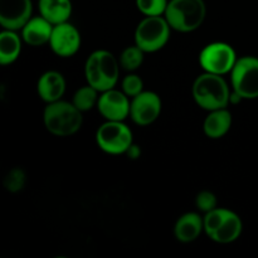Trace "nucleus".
Segmentation results:
<instances>
[{"label": "nucleus", "instance_id": "obj_17", "mask_svg": "<svg viewBox=\"0 0 258 258\" xmlns=\"http://www.w3.org/2000/svg\"><path fill=\"white\" fill-rule=\"evenodd\" d=\"M242 231H243L242 219L239 218L238 214L228 209L223 222L217 228V231L212 234L211 239L216 243L228 244L237 241L242 234Z\"/></svg>", "mask_w": 258, "mask_h": 258}, {"label": "nucleus", "instance_id": "obj_25", "mask_svg": "<svg viewBox=\"0 0 258 258\" xmlns=\"http://www.w3.org/2000/svg\"><path fill=\"white\" fill-rule=\"evenodd\" d=\"M196 206L199 212L202 213H208V212L213 211L217 208V197L216 194L212 193L209 190H202L197 194L196 198Z\"/></svg>", "mask_w": 258, "mask_h": 258}, {"label": "nucleus", "instance_id": "obj_20", "mask_svg": "<svg viewBox=\"0 0 258 258\" xmlns=\"http://www.w3.org/2000/svg\"><path fill=\"white\" fill-rule=\"evenodd\" d=\"M100 93L101 92H98L95 87L87 83L86 86H82L76 91L72 97V103L80 111L87 112V111L92 110L93 107H97Z\"/></svg>", "mask_w": 258, "mask_h": 258}, {"label": "nucleus", "instance_id": "obj_23", "mask_svg": "<svg viewBox=\"0 0 258 258\" xmlns=\"http://www.w3.org/2000/svg\"><path fill=\"white\" fill-rule=\"evenodd\" d=\"M121 91L130 98L140 95L144 91V81L136 73L130 72L121 81Z\"/></svg>", "mask_w": 258, "mask_h": 258}, {"label": "nucleus", "instance_id": "obj_8", "mask_svg": "<svg viewBox=\"0 0 258 258\" xmlns=\"http://www.w3.org/2000/svg\"><path fill=\"white\" fill-rule=\"evenodd\" d=\"M231 75L232 90L243 100L258 98V58L244 55L238 58Z\"/></svg>", "mask_w": 258, "mask_h": 258}, {"label": "nucleus", "instance_id": "obj_9", "mask_svg": "<svg viewBox=\"0 0 258 258\" xmlns=\"http://www.w3.org/2000/svg\"><path fill=\"white\" fill-rule=\"evenodd\" d=\"M163 108L161 98L153 91H143L131 98L130 118L139 126H149L159 118Z\"/></svg>", "mask_w": 258, "mask_h": 258}, {"label": "nucleus", "instance_id": "obj_1", "mask_svg": "<svg viewBox=\"0 0 258 258\" xmlns=\"http://www.w3.org/2000/svg\"><path fill=\"white\" fill-rule=\"evenodd\" d=\"M231 90L223 76L204 72L196 78L191 87L194 101L206 111L228 108L231 105Z\"/></svg>", "mask_w": 258, "mask_h": 258}, {"label": "nucleus", "instance_id": "obj_24", "mask_svg": "<svg viewBox=\"0 0 258 258\" xmlns=\"http://www.w3.org/2000/svg\"><path fill=\"white\" fill-rule=\"evenodd\" d=\"M25 180H27V176H25L24 170L20 168H14L8 171V174L5 175L4 188L10 193H18V191L23 190Z\"/></svg>", "mask_w": 258, "mask_h": 258}, {"label": "nucleus", "instance_id": "obj_5", "mask_svg": "<svg viewBox=\"0 0 258 258\" xmlns=\"http://www.w3.org/2000/svg\"><path fill=\"white\" fill-rule=\"evenodd\" d=\"M171 27L164 15L145 17L135 30V44L145 53L163 49L170 39Z\"/></svg>", "mask_w": 258, "mask_h": 258}, {"label": "nucleus", "instance_id": "obj_18", "mask_svg": "<svg viewBox=\"0 0 258 258\" xmlns=\"http://www.w3.org/2000/svg\"><path fill=\"white\" fill-rule=\"evenodd\" d=\"M38 9L43 18L57 25L70 20L73 7L71 0H39Z\"/></svg>", "mask_w": 258, "mask_h": 258}, {"label": "nucleus", "instance_id": "obj_21", "mask_svg": "<svg viewBox=\"0 0 258 258\" xmlns=\"http://www.w3.org/2000/svg\"><path fill=\"white\" fill-rule=\"evenodd\" d=\"M144 55H145V52L136 44H134L130 47H126L121 52L118 62H120L122 70L127 71V72H135L144 63Z\"/></svg>", "mask_w": 258, "mask_h": 258}, {"label": "nucleus", "instance_id": "obj_11", "mask_svg": "<svg viewBox=\"0 0 258 258\" xmlns=\"http://www.w3.org/2000/svg\"><path fill=\"white\" fill-rule=\"evenodd\" d=\"M131 98L121 90L111 88L100 93L97 110L105 120L125 121L130 117Z\"/></svg>", "mask_w": 258, "mask_h": 258}, {"label": "nucleus", "instance_id": "obj_4", "mask_svg": "<svg viewBox=\"0 0 258 258\" xmlns=\"http://www.w3.org/2000/svg\"><path fill=\"white\" fill-rule=\"evenodd\" d=\"M171 29L190 33L202 27L207 17L204 0H169L164 14Z\"/></svg>", "mask_w": 258, "mask_h": 258}, {"label": "nucleus", "instance_id": "obj_15", "mask_svg": "<svg viewBox=\"0 0 258 258\" xmlns=\"http://www.w3.org/2000/svg\"><path fill=\"white\" fill-rule=\"evenodd\" d=\"M204 232L203 217L196 212H189L179 217L174 226V236L181 243H191Z\"/></svg>", "mask_w": 258, "mask_h": 258}, {"label": "nucleus", "instance_id": "obj_16", "mask_svg": "<svg viewBox=\"0 0 258 258\" xmlns=\"http://www.w3.org/2000/svg\"><path fill=\"white\" fill-rule=\"evenodd\" d=\"M232 126V113L228 108L209 111L203 122V131L207 138L218 140L226 136Z\"/></svg>", "mask_w": 258, "mask_h": 258}, {"label": "nucleus", "instance_id": "obj_10", "mask_svg": "<svg viewBox=\"0 0 258 258\" xmlns=\"http://www.w3.org/2000/svg\"><path fill=\"white\" fill-rule=\"evenodd\" d=\"M82 38L77 28L70 22L60 23L53 27L49 47L54 54L62 58L73 57L80 50Z\"/></svg>", "mask_w": 258, "mask_h": 258}, {"label": "nucleus", "instance_id": "obj_19", "mask_svg": "<svg viewBox=\"0 0 258 258\" xmlns=\"http://www.w3.org/2000/svg\"><path fill=\"white\" fill-rule=\"evenodd\" d=\"M22 35L17 30L3 29L0 33V63L9 66L19 58L22 52Z\"/></svg>", "mask_w": 258, "mask_h": 258}, {"label": "nucleus", "instance_id": "obj_14", "mask_svg": "<svg viewBox=\"0 0 258 258\" xmlns=\"http://www.w3.org/2000/svg\"><path fill=\"white\" fill-rule=\"evenodd\" d=\"M54 25L48 22L42 15L32 17L27 22V24L20 29V35L23 42L27 43L30 47H40L49 43Z\"/></svg>", "mask_w": 258, "mask_h": 258}, {"label": "nucleus", "instance_id": "obj_26", "mask_svg": "<svg viewBox=\"0 0 258 258\" xmlns=\"http://www.w3.org/2000/svg\"><path fill=\"white\" fill-rule=\"evenodd\" d=\"M125 155H127V158L130 159V160H138V159L141 156L140 146L136 145V144L134 143L133 145L127 149V151L125 153Z\"/></svg>", "mask_w": 258, "mask_h": 258}, {"label": "nucleus", "instance_id": "obj_22", "mask_svg": "<svg viewBox=\"0 0 258 258\" xmlns=\"http://www.w3.org/2000/svg\"><path fill=\"white\" fill-rule=\"evenodd\" d=\"M135 4L145 17H160L165 14L169 0H135Z\"/></svg>", "mask_w": 258, "mask_h": 258}, {"label": "nucleus", "instance_id": "obj_3", "mask_svg": "<svg viewBox=\"0 0 258 258\" xmlns=\"http://www.w3.org/2000/svg\"><path fill=\"white\" fill-rule=\"evenodd\" d=\"M82 113L72 102L59 100L47 103L43 111V122L48 133L58 138H67L81 130L83 125Z\"/></svg>", "mask_w": 258, "mask_h": 258}, {"label": "nucleus", "instance_id": "obj_12", "mask_svg": "<svg viewBox=\"0 0 258 258\" xmlns=\"http://www.w3.org/2000/svg\"><path fill=\"white\" fill-rule=\"evenodd\" d=\"M32 0H0V24L3 29L20 30L32 18Z\"/></svg>", "mask_w": 258, "mask_h": 258}, {"label": "nucleus", "instance_id": "obj_7", "mask_svg": "<svg viewBox=\"0 0 258 258\" xmlns=\"http://www.w3.org/2000/svg\"><path fill=\"white\" fill-rule=\"evenodd\" d=\"M237 59L238 58L234 48L224 42L209 43L199 53V64L202 70L219 76L231 73Z\"/></svg>", "mask_w": 258, "mask_h": 258}, {"label": "nucleus", "instance_id": "obj_6", "mask_svg": "<svg viewBox=\"0 0 258 258\" xmlns=\"http://www.w3.org/2000/svg\"><path fill=\"white\" fill-rule=\"evenodd\" d=\"M97 146L110 155H122L134 144L131 128L123 121L106 120L96 131Z\"/></svg>", "mask_w": 258, "mask_h": 258}, {"label": "nucleus", "instance_id": "obj_13", "mask_svg": "<svg viewBox=\"0 0 258 258\" xmlns=\"http://www.w3.org/2000/svg\"><path fill=\"white\" fill-rule=\"evenodd\" d=\"M66 80L62 73L57 71H47L37 82L38 96L45 103H52L62 100L66 92Z\"/></svg>", "mask_w": 258, "mask_h": 258}, {"label": "nucleus", "instance_id": "obj_2", "mask_svg": "<svg viewBox=\"0 0 258 258\" xmlns=\"http://www.w3.org/2000/svg\"><path fill=\"white\" fill-rule=\"evenodd\" d=\"M120 68V62L112 53L105 49L95 50L85 63L86 81L98 92L111 90L117 85Z\"/></svg>", "mask_w": 258, "mask_h": 258}]
</instances>
